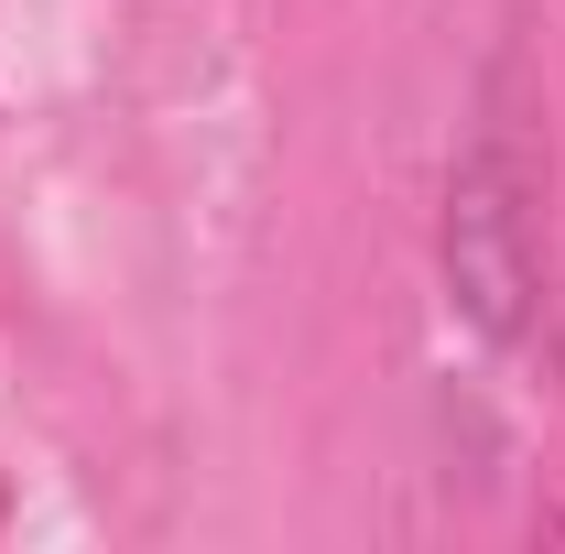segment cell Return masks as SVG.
Segmentation results:
<instances>
[{"label":"cell","instance_id":"cell-1","mask_svg":"<svg viewBox=\"0 0 565 554\" xmlns=\"http://www.w3.org/2000/svg\"><path fill=\"white\" fill-rule=\"evenodd\" d=\"M446 283L479 338L533 327V174H522L511 131H479L446 185Z\"/></svg>","mask_w":565,"mask_h":554}]
</instances>
